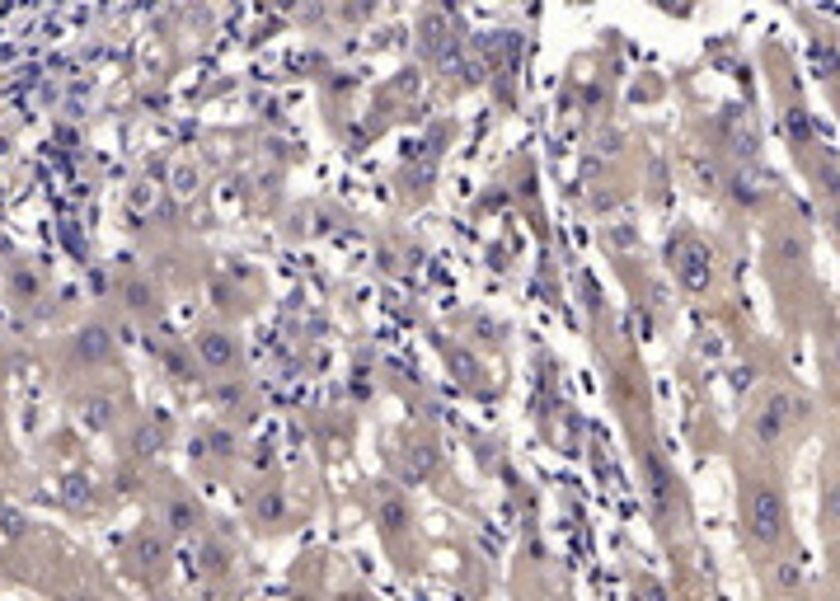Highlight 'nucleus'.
I'll return each instance as SVG.
<instances>
[{
    "label": "nucleus",
    "mask_w": 840,
    "mask_h": 601,
    "mask_svg": "<svg viewBox=\"0 0 840 601\" xmlns=\"http://www.w3.org/2000/svg\"><path fill=\"white\" fill-rule=\"evenodd\" d=\"M737 517H742V540L756 555L779 550L789 536V503H784L775 479H747L742 498H737Z\"/></svg>",
    "instance_id": "1"
},
{
    "label": "nucleus",
    "mask_w": 840,
    "mask_h": 601,
    "mask_svg": "<svg viewBox=\"0 0 840 601\" xmlns=\"http://www.w3.org/2000/svg\"><path fill=\"white\" fill-rule=\"evenodd\" d=\"M808 418V400L803 395H794V390H765V400L751 409V423H747V437L756 451H775L784 437H789V428L794 423H803Z\"/></svg>",
    "instance_id": "2"
},
{
    "label": "nucleus",
    "mask_w": 840,
    "mask_h": 601,
    "mask_svg": "<svg viewBox=\"0 0 840 601\" xmlns=\"http://www.w3.org/2000/svg\"><path fill=\"white\" fill-rule=\"evenodd\" d=\"M714 249H709V240L695 231H676L672 240H667V268H672V278L681 292L690 296H704L709 287H714Z\"/></svg>",
    "instance_id": "3"
},
{
    "label": "nucleus",
    "mask_w": 840,
    "mask_h": 601,
    "mask_svg": "<svg viewBox=\"0 0 840 601\" xmlns=\"http://www.w3.org/2000/svg\"><path fill=\"white\" fill-rule=\"evenodd\" d=\"M193 353H198V362L212 371V376H226V381L245 371V343H240V334H235V329H221V324H207V329H198Z\"/></svg>",
    "instance_id": "4"
},
{
    "label": "nucleus",
    "mask_w": 840,
    "mask_h": 601,
    "mask_svg": "<svg viewBox=\"0 0 840 601\" xmlns=\"http://www.w3.org/2000/svg\"><path fill=\"white\" fill-rule=\"evenodd\" d=\"M718 132H723V146L737 165H756V151H761V132H756V118L747 108H728L718 118Z\"/></svg>",
    "instance_id": "5"
},
{
    "label": "nucleus",
    "mask_w": 840,
    "mask_h": 601,
    "mask_svg": "<svg viewBox=\"0 0 840 601\" xmlns=\"http://www.w3.org/2000/svg\"><path fill=\"white\" fill-rule=\"evenodd\" d=\"M371 512H376V526H381L390 540H399L404 531L413 526V508L409 498L399 494L395 484H376V494H371Z\"/></svg>",
    "instance_id": "6"
},
{
    "label": "nucleus",
    "mask_w": 840,
    "mask_h": 601,
    "mask_svg": "<svg viewBox=\"0 0 840 601\" xmlns=\"http://www.w3.org/2000/svg\"><path fill=\"white\" fill-rule=\"evenodd\" d=\"M71 357L85 362V367L108 362V357H113V329H108V324H85V329H76V339H71Z\"/></svg>",
    "instance_id": "7"
},
{
    "label": "nucleus",
    "mask_w": 840,
    "mask_h": 601,
    "mask_svg": "<svg viewBox=\"0 0 840 601\" xmlns=\"http://www.w3.org/2000/svg\"><path fill=\"white\" fill-rule=\"evenodd\" d=\"M202 531V503L188 494H169L165 503V536H198Z\"/></svg>",
    "instance_id": "8"
},
{
    "label": "nucleus",
    "mask_w": 840,
    "mask_h": 601,
    "mask_svg": "<svg viewBox=\"0 0 840 601\" xmlns=\"http://www.w3.org/2000/svg\"><path fill=\"white\" fill-rule=\"evenodd\" d=\"M728 193H733L737 207H747V212H756L765 202V179L756 174V165H737L733 174H728Z\"/></svg>",
    "instance_id": "9"
},
{
    "label": "nucleus",
    "mask_w": 840,
    "mask_h": 601,
    "mask_svg": "<svg viewBox=\"0 0 840 601\" xmlns=\"http://www.w3.org/2000/svg\"><path fill=\"white\" fill-rule=\"evenodd\" d=\"M80 423L94 432H104L118 423V400L108 395V390H90V395H80Z\"/></svg>",
    "instance_id": "10"
},
{
    "label": "nucleus",
    "mask_w": 840,
    "mask_h": 601,
    "mask_svg": "<svg viewBox=\"0 0 840 601\" xmlns=\"http://www.w3.org/2000/svg\"><path fill=\"white\" fill-rule=\"evenodd\" d=\"M132 555H137V564L146 573H160L169 564V536L165 531H141V536L132 540Z\"/></svg>",
    "instance_id": "11"
},
{
    "label": "nucleus",
    "mask_w": 840,
    "mask_h": 601,
    "mask_svg": "<svg viewBox=\"0 0 840 601\" xmlns=\"http://www.w3.org/2000/svg\"><path fill=\"white\" fill-rule=\"evenodd\" d=\"M770 259L784 263V268H798V263L808 259V235L798 231V226H784V231H775V240H770Z\"/></svg>",
    "instance_id": "12"
},
{
    "label": "nucleus",
    "mask_w": 840,
    "mask_h": 601,
    "mask_svg": "<svg viewBox=\"0 0 840 601\" xmlns=\"http://www.w3.org/2000/svg\"><path fill=\"white\" fill-rule=\"evenodd\" d=\"M817 526H822V540H831V545L840 540V475H831V479H826V489H822V512H817Z\"/></svg>",
    "instance_id": "13"
},
{
    "label": "nucleus",
    "mask_w": 840,
    "mask_h": 601,
    "mask_svg": "<svg viewBox=\"0 0 840 601\" xmlns=\"http://www.w3.org/2000/svg\"><path fill=\"white\" fill-rule=\"evenodd\" d=\"M432 470H437V451H432V447H409V456L399 461V475H404V484H423Z\"/></svg>",
    "instance_id": "14"
},
{
    "label": "nucleus",
    "mask_w": 840,
    "mask_h": 601,
    "mask_svg": "<svg viewBox=\"0 0 840 601\" xmlns=\"http://www.w3.org/2000/svg\"><path fill=\"white\" fill-rule=\"evenodd\" d=\"M423 52H432V57H442L446 52V38H451V19L442 15V10H428L423 15Z\"/></svg>",
    "instance_id": "15"
},
{
    "label": "nucleus",
    "mask_w": 840,
    "mask_h": 601,
    "mask_svg": "<svg viewBox=\"0 0 840 601\" xmlns=\"http://www.w3.org/2000/svg\"><path fill=\"white\" fill-rule=\"evenodd\" d=\"M798 583H803V564H798V559H775V564H770V592H775V597H784V592L794 597Z\"/></svg>",
    "instance_id": "16"
},
{
    "label": "nucleus",
    "mask_w": 840,
    "mask_h": 601,
    "mask_svg": "<svg viewBox=\"0 0 840 601\" xmlns=\"http://www.w3.org/2000/svg\"><path fill=\"white\" fill-rule=\"evenodd\" d=\"M254 517H259L263 526H277L282 517H287V503H282V494L277 489H263L259 498H254Z\"/></svg>",
    "instance_id": "17"
},
{
    "label": "nucleus",
    "mask_w": 840,
    "mask_h": 601,
    "mask_svg": "<svg viewBox=\"0 0 840 601\" xmlns=\"http://www.w3.org/2000/svg\"><path fill=\"white\" fill-rule=\"evenodd\" d=\"M812 184H817L822 202H840V170L831 165V160H822V165H812Z\"/></svg>",
    "instance_id": "18"
},
{
    "label": "nucleus",
    "mask_w": 840,
    "mask_h": 601,
    "mask_svg": "<svg viewBox=\"0 0 840 601\" xmlns=\"http://www.w3.org/2000/svg\"><path fill=\"white\" fill-rule=\"evenodd\" d=\"M784 132H794V146H808L812 141L808 113H803V108H789V113H784Z\"/></svg>",
    "instance_id": "19"
},
{
    "label": "nucleus",
    "mask_w": 840,
    "mask_h": 601,
    "mask_svg": "<svg viewBox=\"0 0 840 601\" xmlns=\"http://www.w3.org/2000/svg\"><path fill=\"white\" fill-rule=\"evenodd\" d=\"M202 569L212 573V578H221V573L230 569V555L221 550V545H216V540H207V545H202Z\"/></svg>",
    "instance_id": "20"
},
{
    "label": "nucleus",
    "mask_w": 840,
    "mask_h": 601,
    "mask_svg": "<svg viewBox=\"0 0 840 601\" xmlns=\"http://www.w3.org/2000/svg\"><path fill=\"white\" fill-rule=\"evenodd\" d=\"M446 357H451V362L460 367V381H474V376H479V367H474V357H465L460 348H446Z\"/></svg>",
    "instance_id": "21"
},
{
    "label": "nucleus",
    "mask_w": 840,
    "mask_h": 601,
    "mask_svg": "<svg viewBox=\"0 0 840 601\" xmlns=\"http://www.w3.org/2000/svg\"><path fill=\"white\" fill-rule=\"evenodd\" d=\"M822 221H826V231H831V240H840V202H822Z\"/></svg>",
    "instance_id": "22"
},
{
    "label": "nucleus",
    "mask_w": 840,
    "mask_h": 601,
    "mask_svg": "<svg viewBox=\"0 0 840 601\" xmlns=\"http://www.w3.org/2000/svg\"><path fill=\"white\" fill-rule=\"evenodd\" d=\"M639 601H672V597H667V587H662V583L643 578V583H639Z\"/></svg>",
    "instance_id": "23"
},
{
    "label": "nucleus",
    "mask_w": 840,
    "mask_h": 601,
    "mask_svg": "<svg viewBox=\"0 0 840 601\" xmlns=\"http://www.w3.org/2000/svg\"><path fill=\"white\" fill-rule=\"evenodd\" d=\"M127 296H132V306H137V310H151V306H155V296L146 292L141 282H132V287H127Z\"/></svg>",
    "instance_id": "24"
},
{
    "label": "nucleus",
    "mask_w": 840,
    "mask_h": 601,
    "mask_svg": "<svg viewBox=\"0 0 840 601\" xmlns=\"http://www.w3.org/2000/svg\"><path fill=\"white\" fill-rule=\"evenodd\" d=\"M831 371H836V376H840V334H836V339H831Z\"/></svg>",
    "instance_id": "25"
},
{
    "label": "nucleus",
    "mask_w": 840,
    "mask_h": 601,
    "mask_svg": "<svg viewBox=\"0 0 840 601\" xmlns=\"http://www.w3.org/2000/svg\"><path fill=\"white\" fill-rule=\"evenodd\" d=\"M831 569H836V578H840V540L831 545Z\"/></svg>",
    "instance_id": "26"
},
{
    "label": "nucleus",
    "mask_w": 840,
    "mask_h": 601,
    "mask_svg": "<svg viewBox=\"0 0 840 601\" xmlns=\"http://www.w3.org/2000/svg\"><path fill=\"white\" fill-rule=\"evenodd\" d=\"M343 601H376V597H367V592H352V597H343Z\"/></svg>",
    "instance_id": "27"
},
{
    "label": "nucleus",
    "mask_w": 840,
    "mask_h": 601,
    "mask_svg": "<svg viewBox=\"0 0 840 601\" xmlns=\"http://www.w3.org/2000/svg\"><path fill=\"white\" fill-rule=\"evenodd\" d=\"M826 601H840V592H836V597H826Z\"/></svg>",
    "instance_id": "28"
}]
</instances>
